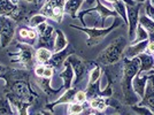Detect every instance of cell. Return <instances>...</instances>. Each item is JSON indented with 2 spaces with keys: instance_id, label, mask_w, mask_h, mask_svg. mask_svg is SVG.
Returning a JSON list of instances; mask_svg holds the SVG:
<instances>
[{
  "instance_id": "cell-1",
  "label": "cell",
  "mask_w": 154,
  "mask_h": 115,
  "mask_svg": "<svg viewBox=\"0 0 154 115\" xmlns=\"http://www.w3.org/2000/svg\"><path fill=\"white\" fill-rule=\"evenodd\" d=\"M140 60L138 57L132 59L123 58V76H122V91L124 104L127 105H135L137 102L136 95L132 89V79L136 74L139 71Z\"/></svg>"
},
{
  "instance_id": "cell-2",
  "label": "cell",
  "mask_w": 154,
  "mask_h": 115,
  "mask_svg": "<svg viewBox=\"0 0 154 115\" xmlns=\"http://www.w3.org/2000/svg\"><path fill=\"white\" fill-rule=\"evenodd\" d=\"M127 40L123 37H119L115 40H113L110 44L103 50L100 55L97 58V61L103 64H114L120 61V59L123 55V51L125 48Z\"/></svg>"
},
{
  "instance_id": "cell-3",
  "label": "cell",
  "mask_w": 154,
  "mask_h": 115,
  "mask_svg": "<svg viewBox=\"0 0 154 115\" xmlns=\"http://www.w3.org/2000/svg\"><path fill=\"white\" fill-rule=\"evenodd\" d=\"M122 24H123V21L120 19V16L117 15V16L115 17L114 23L109 26V28H88V26L79 28V26H75V24H70V28L85 32V33L88 35L86 45H88V46H93V45L99 44V42H100L101 39L105 38L112 30H114V29H116V28L121 26Z\"/></svg>"
},
{
  "instance_id": "cell-4",
  "label": "cell",
  "mask_w": 154,
  "mask_h": 115,
  "mask_svg": "<svg viewBox=\"0 0 154 115\" xmlns=\"http://www.w3.org/2000/svg\"><path fill=\"white\" fill-rule=\"evenodd\" d=\"M64 2L66 0H47L45 5L40 8L39 13L43 14L47 19H51L60 23L63 17Z\"/></svg>"
},
{
  "instance_id": "cell-5",
  "label": "cell",
  "mask_w": 154,
  "mask_h": 115,
  "mask_svg": "<svg viewBox=\"0 0 154 115\" xmlns=\"http://www.w3.org/2000/svg\"><path fill=\"white\" fill-rule=\"evenodd\" d=\"M16 24L8 15H0V43L1 47H6L13 40Z\"/></svg>"
},
{
  "instance_id": "cell-6",
  "label": "cell",
  "mask_w": 154,
  "mask_h": 115,
  "mask_svg": "<svg viewBox=\"0 0 154 115\" xmlns=\"http://www.w3.org/2000/svg\"><path fill=\"white\" fill-rule=\"evenodd\" d=\"M141 4L137 2L134 6L127 5V17H128V28H129V39L132 42L136 36V29L139 22V9Z\"/></svg>"
},
{
  "instance_id": "cell-7",
  "label": "cell",
  "mask_w": 154,
  "mask_h": 115,
  "mask_svg": "<svg viewBox=\"0 0 154 115\" xmlns=\"http://www.w3.org/2000/svg\"><path fill=\"white\" fill-rule=\"evenodd\" d=\"M96 1H97V7H92L90 9H86V11H84V12H81L79 15H78V17H79L81 22H82V24H83L84 26H86V23H85V21H84L83 16L85 14L91 13V12H97V13L99 14V16H100V19H101V28L103 26L105 20L107 19L108 16H114V17H116V16L119 15L115 11H112V9L107 8L105 5H103V4L100 2V0H96Z\"/></svg>"
},
{
  "instance_id": "cell-8",
  "label": "cell",
  "mask_w": 154,
  "mask_h": 115,
  "mask_svg": "<svg viewBox=\"0 0 154 115\" xmlns=\"http://www.w3.org/2000/svg\"><path fill=\"white\" fill-rule=\"evenodd\" d=\"M20 52L16 53V57L17 59L15 60L16 62H21L26 68L30 69L32 66H33V58L36 57V52H33L31 45L23 44L19 45Z\"/></svg>"
},
{
  "instance_id": "cell-9",
  "label": "cell",
  "mask_w": 154,
  "mask_h": 115,
  "mask_svg": "<svg viewBox=\"0 0 154 115\" xmlns=\"http://www.w3.org/2000/svg\"><path fill=\"white\" fill-rule=\"evenodd\" d=\"M66 60L71 64V67H72V69H74V74H75V81H74V84L79 83V82L83 79L84 75H85V73H86L85 64H84L79 58L76 57L75 54H70Z\"/></svg>"
},
{
  "instance_id": "cell-10",
  "label": "cell",
  "mask_w": 154,
  "mask_h": 115,
  "mask_svg": "<svg viewBox=\"0 0 154 115\" xmlns=\"http://www.w3.org/2000/svg\"><path fill=\"white\" fill-rule=\"evenodd\" d=\"M138 106H144L154 113V85L152 81L147 78V84L145 88V93L143 96V100L138 102Z\"/></svg>"
},
{
  "instance_id": "cell-11",
  "label": "cell",
  "mask_w": 154,
  "mask_h": 115,
  "mask_svg": "<svg viewBox=\"0 0 154 115\" xmlns=\"http://www.w3.org/2000/svg\"><path fill=\"white\" fill-rule=\"evenodd\" d=\"M148 45V39L147 40H143L139 43H136V44H131L130 46L125 47L124 51H123V57L128 58V59H132V58L139 55L140 53L145 51L147 48Z\"/></svg>"
},
{
  "instance_id": "cell-12",
  "label": "cell",
  "mask_w": 154,
  "mask_h": 115,
  "mask_svg": "<svg viewBox=\"0 0 154 115\" xmlns=\"http://www.w3.org/2000/svg\"><path fill=\"white\" fill-rule=\"evenodd\" d=\"M74 53V50H72V47H66L64 50L62 51L58 52V53H54V55H52V58L50 59V61L47 62L48 66H51L52 68H59L61 64H64V61H66V59L69 57L70 54Z\"/></svg>"
},
{
  "instance_id": "cell-13",
  "label": "cell",
  "mask_w": 154,
  "mask_h": 115,
  "mask_svg": "<svg viewBox=\"0 0 154 115\" xmlns=\"http://www.w3.org/2000/svg\"><path fill=\"white\" fill-rule=\"evenodd\" d=\"M147 76H141V73L138 71L136 74V76L132 79V89L135 91V93L138 97L143 98L144 93H145V88H146V84H147Z\"/></svg>"
},
{
  "instance_id": "cell-14",
  "label": "cell",
  "mask_w": 154,
  "mask_h": 115,
  "mask_svg": "<svg viewBox=\"0 0 154 115\" xmlns=\"http://www.w3.org/2000/svg\"><path fill=\"white\" fill-rule=\"evenodd\" d=\"M64 70L59 74V77L63 79V88L66 90L70 89L71 84H72V78H74V69L71 67V64L66 60L64 61Z\"/></svg>"
},
{
  "instance_id": "cell-15",
  "label": "cell",
  "mask_w": 154,
  "mask_h": 115,
  "mask_svg": "<svg viewBox=\"0 0 154 115\" xmlns=\"http://www.w3.org/2000/svg\"><path fill=\"white\" fill-rule=\"evenodd\" d=\"M84 0H67L64 2V13L69 14L71 19L77 17V11L82 6Z\"/></svg>"
},
{
  "instance_id": "cell-16",
  "label": "cell",
  "mask_w": 154,
  "mask_h": 115,
  "mask_svg": "<svg viewBox=\"0 0 154 115\" xmlns=\"http://www.w3.org/2000/svg\"><path fill=\"white\" fill-rule=\"evenodd\" d=\"M140 60V66H139V71H147L154 68V58L146 53H140L139 55H137Z\"/></svg>"
},
{
  "instance_id": "cell-17",
  "label": "cell",
  "mask_w": 154,
  "mask_h": 115,
  "mask_svg": "<svg viewBox=\"0 0 154 115\" xmlns=\"http://www.w3.org/2000/svg\"><path fill=\"white\" fill-rule=\"evenodd\" d=\"M67 39L64 37V33L62 30H55V38H54V47H53V53H58V52L62 51L67 47Z\"/></svg>"
},
{
  "instance_id": "cell-18",
  "label": "cell",
  "mask_w": 154,
  "mask_h": 115,
  "mask_svg": "<svg viewBox=\"0 0 154 115\" xmlns=\"http://www.w3.org/2000/svg\"><path fill=\"white\" fill-rule=\"evenodd\" d=\"M52 58V51L46 47H39L36 51V59L40 64H46Z\"/></svg>"
},
{
  "instance_id": "cell-19",
  "label": "cell",
  "mask_w": 154,
  "mask_h": 115,
  "mask_svg": "<svg viewBox=\"0 0 154 115\" xmlns=\"http://www.w3.org/2000/svg\"><path fill=\"white\" fill-rule=\"evenodd\" d=\"M16 4L12 0H0V15H11L16 9Z\"/></svg>"
},
{
  "instance_id": "cell-20",
  "label": "cell",
  "mask_w": 154,
  "mask_h": 115,
  "mask_svg": "<svg viewBox=\"0 0 154 115\" xmlns=\"http://www.w3.org/2000/svg\"><path fill=\"white\" fill-rule=\"evenodd\" d=\"M76 92H77V89H67L63 96L61 97L58 101H55L53 105H51V106H55L58 104H68V102H71L72 100H75Z\"/></svg>"
},
{
  "instance_id": "cell-21",
  "label": "cell",
  "mask_w": 154,
  "mask_h": 115,
  "mask_svg": "<svg viewBox=\"0 0 154 115\" xmlns=\"http://www.w3.org/2000/svg\"><path fill=\"white\" fill-rule=\"evenodd\" d=\"M113 5L115 7V12L122 17L123 21H124L125 24H127V23H128V17H127V4L123 2L122 0H116Z\"/></svg>"
},
{
  "instance_id": "cell-22",
  "label": "cell",
  "mask_w": 154,
  "mask_h": 115,
  "mask_svg": "<svg viewBox=\"0 0 154 115\" xmlns=\"http://www.w3.org/2000/svg\"><path fill=\"white\" fill-rule=\"evenodd\" d=\"M148 39V32L140 26L138 24L137 26V29H136V36L134 40L131 42V44H136V43H139V42H143V40H147Z\"/></svg>"
},
{
  "instance_id": "cell-23",
  "label": "cell",
  "mask_w": 154,
  "mask_h": 115,
  "mask_svg": "<svg viewBox=\"0 0 154 115\" xmlns=\"http://www.w3.org/2000/svg\"><path fill=\"white\" fill-rule=\"evenodd\" d=\"M138 23L147 32H154V21L149 19L147 15L139 16V22Z\"/></svg>"
},
{
  "instance_id": "cell-24",
  "label": "cell",
  "mask_w": 154,
  "mask_h": 115,
  "mask_svg": "<svg viewBox=\"0 0 154 115\" xmlns=\"http://www.w3.org/2000/svg\"><path fill=\"white\" fill-rule=\"evenodd\" d=\"M89 105H90L91 108L96 109V110H103V109L107 108V101L103 98H99V97L92 99Z\"/></svg>"
},
{
  "instance_id": "cell-25",
  "label": "cell",
  "mask_w": 154,
  "mask_h": 115,
  "mask_svg": "<svg viewBox=\"0 0 154 115\" xmlns=\"http://www.w3.org/2000/svg\"><path fill=\"white\" fill-rule=\"evenodd\" d=\"M14 110L8 98H0V114H13Z\"/></svg>"
},
{
  "instance_id": "cell-26",
  "label": "cell",
  "mask_w": 154,
  "mask_h": 115,
  "mask_svg": "<svg viewBox=\"0 0 154 115\" xmlns=\"http://www.w3.org/2000/svg\"><path fill=\"white\" fill-rule=\"evenodd\" d=\"M46 20H47V17L40 13L37 14V15H33V16H31L30 21H29V26H30V28H36V26H39L40 23L46 22Z\"/></svg>"
},
{
  "instance_id": "cell-27",
  "label": "cell",
  "mask_w": 154,
  "mask_h": 115,
  "mask_svg": "<svg viewBox=\"0 0 154 115\" xmlns=\"http://www.w3.org/2000/svg\"><path fill=\"white\" fill-rule=\"evenodd\" d=\"M83 109L84 107L81 102H74V104H71L70 106H69L68 113L69 114H81L83 112Z\"/></svg>"
},
{
  "instance_id": "cell-28",
  "label": "cell",
  "mask_w": 154,
  "mask_h": 115,
  "mask_svg": "<svg viewBox=\"0 0 154 115\" xmlns=\"http://www.w3.org/2000/svg\"><path fill=\"white\" fill-rule=\"evenodd\" d=\"M101 75V69L100 67L96 66V68H93V70L91 71V75H90V83L89 84H93L96 83L97 81L99 79V77Z\"/></svg>"
},
{
  "instance_id": "cell-29",
  "label": "cell",
  "mask_w": 154,
  "mask_h": 115,
  "mask_svg": "<svg viewBox=\"0 0 154 115\" xmlns=\"http://www.w3.org/2000/svg\"><path fill=\"white\" fill-rule=\"evenodd\" d=\"M145 12H146V15L151 20L154 21V6L151 4V1H147L146 5H145Z\"/></svg>"
},
{
  "instance_id": "cell-30",
  "label": "cell",
  "mask_w": 154,
  "mask_h": 115,
  "mask_svg": "<svg viewBox=\"0 0 154 115\" xmlns=\"http://www.w3.org/2000/svg\"><path fill=\"white\" fill-rule=\"evenodd\" d=\"M75 101L76 102H84L86 101V92L84 91H77L75 95Z\"/></svg>"
},
{
  "instance_id": "cell-31",
  "label": "cell",
  "mask_w": 154,
  "mask_h": 115,
  "mask_svg": "<svg viewBox=\"0 0 154 115\" xmlns=\"http://www.w3.org/2000/svg\"><path fill=\"white\" fill-rule=\"evenodd\" d=\"M53 73H54V68H52L51 66H45V70H44V75L43 77H45V78H51L53 76Z\"/></svg>"
},
{
  "instance_id": "cell-32",
  "label": "cell",
  "mask_w": 154,
  "mask_h": 115,
  "mask_svg": "<svg viewBox=\"0 0 154 115\" xmlns=\"http://www.w3.org/2000/svg\"><path fill=\"white\" fill-rule=\"evenodd\" d=\"M44 70H45V66H44V64H39V66L36 67V69H35V74L38 77H43Z\"/></svg>"
},
{
  "instance_id": "cell-33",
  "label": "cell",
  "mask_w": 154,
  "mask_h": 115,
  "mask_svg": "<svg viewBox=\"0 0 154 115\" xmlns=\"http://www.w3.org/2000/svg\"><path fill=\"white\" fill-rule=\"evenodd\" d=\"M147 48H148V51L149 52L154 53V42H148Z\"/></svg>"
},
{
  "instance_id": "cell-34",
  "label": "cell",
  "mask_w": 154,
  "mask_h": 115,
  "mask_svg": "<svg viewBox=\"0 0 154 115\" xmlns=\"http://www.w3.org/2000/svg\"><path fill=\"white\" fill-rule=\"evenodd\" d=\"M123 2H125L127 5H130V6H134V5H136L137 2H136L135 0H122Z\"/></svg>"
},
{
  "instance_id": "cell-35",
  "label": "cell",
  "mask_w": 154,
  "mask_h": 115,
  "mask_svg": "<svg viewBox=\"0 0 154 115\" xmlns=\"http://www.w3.org/2000/svg\"><path fill=\"white\" fill-rule=\"evenodd\" d=\"M148 39L149 42H154V32H148Z\"/></svg>"
},
{
  "instance_id": "cell-36",
  "label": "cell",
  "mask_w": 154,
  "mask_h": 115,
  "mask_svg": "<svg viewBox=\"0 0 154 115\" xmlns=\"http://www.w3.org/2000/svg\"><path fill=\"white\" fill-rule=\"evenodd\" d=\"M28 2H31V4H37L38 2V0H26Z\"/></svg>"
},
{
  "instance_id": "cell-37",
  "label": "cell",
  "mask_w": 154,
  "mask_h": 115,
  "mask_svg": "<svg viewBox=\"0 0 154 115\" xmlns=\"http://www.w3.org/2000/svg\"><path fill=\"white\" fill-rule=\"evenodd\" d=\"M105 1H107V2H109V4H114L116 0H105Z\"/></svg>"
},
{
  "instance_id": "cell-38",
  "label": "cell",
  "mask_w": 154,
  "mask_h": 115,
  "mask_svg": "<svg viewBox=\"0 0 154 115\" xmlns=\"http://www.w3.org/2000/svg\"><path fill=\"white\" fill-rule=\"evenodd\" d=\"M136 2H139V4H143V2H145L146 0H135Z\"/></svg>"
},
{
  "instance_id": "cell-39",
  "label": "cell",
  "mask_w": 154,
  "mask_h": 115,
  "mask_svg": "<svg viewBox=\"0 0 154 115\" xmlns=\"http://www.w3.org/2000/svg\"><path fill=\"white\" fill-rule=\"evenodd\" d=\"M86 1H88V4H89V5H91V4H93L96 0H86Z\"/></svg>"
},
{
  "instance_id": "cell-40",
  "label": "cell",
  "mask_w": 154,
  "mask_h": 115,
  "mask_svg": "<svg viewBox=\"0 0 154 115\" xmlns=\"http://www.w3.org/2000/svg\"><path fill=\"white\" fill-rule=\"evenodd\" d=\"M2 69H4V67H2V66H0V73H1V70H2Z\"/></svg>"
},
{
  "instance_id": "cell-41",
  "label": "cell",
  "mask_w": 154,
  "mask_h": 115,
  "mask_svg": "<svg viewBox=\"0 0 154 115\" xmlns=\"http://www.w3.org/2000/svg\"><path fill=\"white\" fill-rule=\"evenodd\" d=\"M149 1H151V4H152V5L154 6V0H149Z\"/></svg>"
}]
</instances>
